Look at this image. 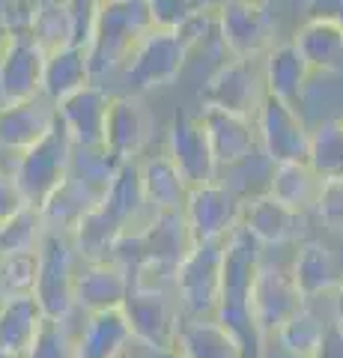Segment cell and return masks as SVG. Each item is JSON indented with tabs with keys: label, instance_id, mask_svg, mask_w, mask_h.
Masks as SVG:
<instances>
[{
	"label": "cell",
	"instance_id": "obj_21",
	"mask_svg": "<svg viewBox=\"0 0 343 358\" xmlns=\"http://www.w3.org/2000/svg\"><path fill=\"white\" fill-rule=\"evenodd\" d=\"M54 126V105L45 99L0 105V152L21 155L45 138Z\"/></svg>",
	"mask_w": 343,
	"mask_h": 358
},
{
	"label": "cell",
	"instance_id": "obj_15",
	"mask_svg": "<svg viewBox=\"0 0 343 358\" xmlns=\"http://www.w3.org/2000/svg\"><path fill=\"white\" fill-rule=\"evenodd\" d=\"M108 108H110V93L102 84L93 81L54 105V114L60 117L75 147L93 150V147H105Z\"/></svg>",
	"mask_w": 343,
	"mask_h": 358
},
{
	"label": "cell",
	"instance_id": "obj_24",
	"mask_svg": "<svg viewBox=\"0 0 343 358\" xmlns=\"http://www.w3.org/2000/svg\"><path fill=\"white\" fill-rule=\"evenodd\" d=\"M173 352L180 358H242L236 338L215 317H182Z\"/></svg>",
	"mask_w": 343,
	"mask_h": 358
},
{
	"label": "cell",
	"instance_id": "obj_7",
	"mask_svg": "<svg viewBox=\"0 0 343 358\" xmlns=\"http://www.w3.org/2000/svg\"><path fill=\"white\" fill-rule=\"evenodd\" d=\"M221 48L233 60H260L275 48V18L265 0H224L218 9Z\"/></svg>",
	"mask_w": 343,
	"mask_h": 358
},
{
	"label": "cell",
	"instance_id": "obj_42",
	"mask_svg": "<svg viewBox=\"0 0 343 358\" xmlns=\"http://www.w3.org/2000/svg\"><path fill=\"white\" fill-rule=\"evenodd\" d=\"M314 215L323 221L331 233H343V179L340 182H323Z\"/></svg>",
	"mask_w": 343,
	"mask_h": 358
},
{
	"label": "cell",
	"instance_id": "obj_28",
	"mask_svg": "<svg viewBox=\"0 0 343 358\" xmlns=\"http://www.w3.org/2000/svg\"><path fill=\"white\" fill-rule=\"evenodd\" d=\"M126 230H129L126 224H119L102 203H96L69 236H72L75 251L81 257V263H105L114 257L117 242L123 239Z\"/></svg>",
	"mask_w": 343,
	"mask_h": 358
},
{
	"label": "cell",
	"instance_id": "obj_16",
	"mask_svg": "<svg viewBox=\"0 0 343 358\" xmlns=\"http://www.w3.org/2000/svg\"><path fill=\"white\" fill-rule=\"evenodd\" d=\"M152 134V120L143 99L135 93L110 96L108 122H105V147L117 155L119 162H138L147 150Z\"/></svg>",
	"mask_w": 343,
	"mask_h": 358
},
{
	"label": "cell",
	"instance_id": "obj_38",
	"mask_svg": "<svg viewBox=\"0 0 343 358\" xmlns=\"http://www.w3.org/2000/svg\"><path fill=\"white\" fill-rule=\"evenodd\" d=\"M39 281V251L36 254H9L0 257V287L15 296H33Z\"/></svg>",
	"mask_w": 343,
	"mask_h": 358
},
{
	"label": "cell",
	"instance_id": "obj_26",
	"mask_svg": "<svg viewBox=\"0 0 343 358\" xmlns=\"http://www.w3.org/2000/svg\"><path fill=\"white\" fill-rule=\"evenodd\" d=\"M140 182L147 206L152 212H182L185 197L191 192L182 173L176 171V164L168 159V152L140 159Z\"/></svg>",
	"mask_w": 343,
	"mask_h": 358
},
{
	"label": "cell",
	"instance_id": "obj_8",
	"mask_svg": "<svg viewBox=\"0 0 343 358\" xmlns=\"http://www.w3.org/2000/svg\"><path fill=\"white\" fill-rule=\"evenodd\" d=\"M257 141L263 155L278 164H307V152H311V129H307L305 117L290 102H281L265 93L263 105L257 110Z\"/></svg>",
	"mask_w": 343,
	"mask_h": 358
},
{
	"label": "cell",
	"instance_id": "obj_30",
	"mask_svg": "<svg viewBox=\"0 0 343 358\" xmlns=\"http://www.w3.org/2000/svg\"><path fill=\"white\" fill-rule=\"evenodd\" d=\"M98 200L102 197H98L96 192H90L84 182H78L75 176H66V182L45 200V203H42L39 215H42V221H45V230L72 233Z\"/></svg>",
	"mask_w": 343,
	"mask_h": 358
},
{
	"label": "cell",
	"instance_id": "obj_10",
	"mask_svg": "<svg viewBox=\"0 0 343 358\" xmlns=\"http://www.w3.org/2000/svg\"><path fill=\"white\" fill-rule=\"evenodd\" d=\"M265 99L263 72L248 60H227L206 78V84L197 93L200 108H218L227 114H239L257 120V110Z\"/></svg>",
	"mask_w": 343,
	"mask_h": 358
},
{
	"label": "cell",
	"instance_id": "obj_19",
	"mask_svg": "<svg viewBox=\"0 0 343 358\" xmlns=\"http://www.w3.org/2000/svg\"><path fill=\"white\" fill-rule=\"evenodd\" d=\"M131 296V278L114 260L105 263H81L75 275V308L84 313L117 310Z\"/></svg>",
	"mask_w": 343,
	"mask_h": 358
},
{
	"label": "cell",
	"instance_id": "obj_5",
	"mask_svg": "<svg viewBox=\"0 0 343 358\" xmlns=\"http://www.w3.org/2000/svg\"><path fill=\"white\" fill-rule=\"evenodd\" d=\"M224 242H200L176 268L173 299L182 317H215L221 296V268H224Z\"/></svg>",
	"mask_w": 343,
	"mask_h": 358
},
{
	"label": "cell",
	"instance_id": "obj_52",
	"mask_svg": "<svg viewBox=\"0 0 343 358\" xmlns=\"http://www.w3.org/2000/svg\"><path fill=\"white\" fill-rule=\"evenodd\" d=\"M119 358H138V346H135V350H129V352H123Z\"/></svg>",
	"mask_w": 343,
	"mask_h": 358
},
{
	"label": "cell",
	"instance_id": "obj_47",
	"mask_svg": "<svg viewBox=\"0 0 343 358\" xmlns=\"http://www.w3.org/2000/svg\"><path fill=\"white\" fill-rule=\"evenodd\" d=\"M260 358H305V355H298V352H293V350H286V346H281L278 341L272 338V341H265Z\"/></svg>",
	"mask_w": 343,
	"mask_h": 358
},
{
	"label": "cell",
	"instance_id": "obj_1",
	"mask_svg": "<svg viewBox=\"0 0 343 358\" xmlns=\"http://www.w3.org/2000/svg\"><path fill=\"white\" fill-rule=\"evenodd\" d=\"M263 254L265 248L245 227H236L230 233L224 268H221V296H218L215 320L236 338L242 358H260L265 346V338L260 334L251 310L254 281H257V272L265 260Z\"/></svg>",
	"mask_w": 343,
	"mask_h": 358
},
{
	"label": "cell",
	"instance_id": "obj_17",
	"mask_svg": "<svg viewBox=\"0 0 343 358\" xmlns=\"http://www.w3.org/2000/svg\"><path fill=\"white\" fill-rule=\"evenodd\" d=\"M242 227H245L263 248L272 245H298L305 242L307 230V215L284 206L281 200H275L269 192L245 200V212H242Z\"/></svg>",
	"mask_w": 343,
	"mask_h": 358
},
{
	"label": "cell",
	"instance_id": "obj_4",
	"mask_svg": "<svg viewBox=\"0 0 343 358\" xmlns=\"http://www.w3.org/2000/svg\"><path fill=\"white\" fill-rule=\"evenodd\" d=\"M81 257L75 251L69 233H45L39 245V281H36V301L45 320L72 322L78 313L75 308V275H78Z\"/></svg>",
	"mask_w": 343,
	"mask_h": 358
},
{
	"label": "cell",
	"instance_id": "obj_39",
	"mask_svg": "<svg viewBox=\"0 0 343 358\" xmlns=\"http://www.w3.org/2000/svg\"><path fill=\"white\" fill-rule=\"evenodd\" d=\"M24 358H75V331L72 322L45 320V326L36 334V341Z\"/></svg>",
	"mask_w": 343,
	"mask_h": 358
},
{
	"label": "cell",
	"instance_id": "obj_48",
	"mask_svg": "<svg viewBox=\"0 0 343 358\" xmlns=\"http://www.w3.org/2000/svg\"><path fill=\"white\" fill-rule=\"evenodd\" d=\"M331 320L343 329V281L337 284L335 293H331Z\"/></svg>",
	"mask_w": 343,
	"mask_h": 358
},
{
	"label": "cell",
	"instance_id": "obj_34",
	"mask_svg": "<svg viewBox=\"0 0 343 358\" xmlns=\"http://www.w3.org/2000/svg\"><path fill=\"white\" fill-rule=\"evenodd\" d=\"M335 320H323V313H319L314 308V301H305L302 308H298L290 320L284 322V329L275 334V341H278L281 346H286V350H293L298 355H305V358H314L316 350H319V343H323L326 338V331L328 326ZM272 341V338H269Z\"/></svg>",
	"mask_w": 343,
	"mask_h": 358
},
{
	"label": "cell",
	"instance_id": "obj_3",
	"mask_svg": "<svg viewBox=\"0 0 343 358\" xmlns=\"http://www.w3.org/2000/svg\"><path fill=\"white\" fill-rule=\"evenodd\" d=\"M72 155H75V143L60 122V117L54 114V126L48 129L45 138L15 159L13 182L18 188L21 200L33 209H42V203L66 182L72 167Z\"/></svg>",
	"mask_w": 343,
	"mask_h": 358
},
{
	"label": "cell",
	"instance_id": "obj_12",
	"mask_svg": "<svg viewBox=\"0 0 343 358\" xmlns=\"http://www.w3.org/2000/svg\"><path fill=\"white\" fill-rule=\"evenodd\" d=\"M302 289L295 287L290 268L265 263L260 266L257 281H254V296H251V310H254V322L265 341L275 338L284 322L293 317V313L305 305Z\"/></svg>",
	"mask_w": 343,
	"mask_h": 358
},
{
	"label": "cell",
	"instance_id": "obj_40",
	"mask_svg": "<svg viewBox=\"0 0 343 358\" xmlns=\"http://www.w3.org/2000/svg\"><path fill=\"white\" fill-rule=\"evenodd\" d=\"M36 13H39V0H3V6H0V30L6 33V39L33 36Z\"/></svg>",
	"mask_w": 343,
	"mask_h": 358
},
{
	"label": "cell",
	"instance_id": "obj_36",
	"mask_svg": "<svg viewBox=\"0 0 343 358\" xmlns=\"http://www.w3.org/2000/svg\"><path fill=\"white\" fill-rule=\"evenodd\" d=\"M45 221L39 209L21 206L9 221L0 224V257L9 254H36L42 239H45Z\"/></svg>",
	"mask_w": 343,
	"mask_h": 358
},
{
	"label": "cell",
	"instance_id": "obj_50",
	"mask_svg": "<svg viewBox=\"0 0 343 358\" xmlns=\"http://www.w3.org/2000/svg\"><path fill=\"white\" fill-rule=\"evenodd\" d=\"M9 305V293H6V289L3 287H0V313H3V308Z\"/></svg>",
	"mask_w": 343,
	"mask_h": 358
},
{
	"label": "cell",
	"instance_id": "obj_9",
	"mask_svg": "<svg viewBox=\"0 0 343 358\" xmlns=\"http://www.w3.org/2000/svg\"><path fill=\"white\" fill-rule=\"evenodd\" d=\"M242 212H245V200L224 182L191 188L182 206L194 245L230 239V233L242 227Z\"/></svg>",
	"mask_w": 343,
	"mask_h": 358
},
{
	"label": "cell",
	"instance_id": "obj_23",
	"mask_svg": "<svg viewBox=\"0 0 343 358\" xmlns=\"http://www.w3.org/2000/svg\"><path fill=\"white\" fill-rule=\"evenodd\" d=\"M307 78H311V66L302 57V51L295 48V42H281L263 57V81L265 93L281 99V102L298 105V99L305 96Z\"/></svg>",
	"mask_w": 343,
	"mask_h": 358
},
{
	"label": "cell",
	"instance_id": "obj_33",
	"mask_svg": "<svg viewBox=\"0 0 343 358\" xmlns=\"http://www.w3.org/2000/svg\"><path fill=\"white\" fill-rule=\"evenodd\" d=\"M307 167L323 182H340L343 179V117H331L311 129Z\"/></svg>",
	"mask_w": 343,
	"mask_h": 358
},
{
	"label": "cell",
	"instance_id": "obj_49",
	"mask_svg": "<svg viewBox=\"0 0 343 358\" xmlns=\"http://www.w3.org/2000/svg\"><path fill=\"white\" fill-rule=\"evenodd\" d=\"M147 358H180L173 350H168V352H147Z\"/></svg>",
	"mask_w": 343,
	"mask_h": 358
},
{
	"label": "cell",
	"instance_id": "obj_45",
	"mask_svg": "<svg viewBox=\"0 0 343 358\" xmlns=\"http://www.w3.org/2000/svg\"><path fill=\"white\" fill-rule=\"evenodd\" d=\"M21 206H27V203L21 200L15 182H13V179H0V224L13 218Z\"/></svg>",
	"mask_w": 343,
	"mask_h": 358
},
{
	"label": "cell",
	"instance_id": "obj_14",
	"mask_svg": "<svg viewBox=\"0 0 343 358\" xmlns=\"http://www.w3.org/2000/svg\"><path fill=\"white\" fill-rule=\"evenodd\" d=\"M48 54L33 36L6 39L0 48V105L42 99V72Z\"/></svg>",
	"mask_w": 343,
	"mask_h": 358
},
{
	"label": "cell",
	"instance_id": "obj_51",
	"mask_svg": "<svg viewBox=\"0 0 343 358\" xmlns=\"http://www.w3.org/2000/svg\"><path fill=\"white\" fill-rule=\"evenodd\" d=\"M0 358H24V355H15V352H9V350H3V346H0Z\"/></svg>",
	"mask_w": 343,
	"mask_h": 358
},
{
	"label": "cell",
	"instance_id": "obj_44",
	"mask_svg": "<svg viewBox=\"0 0 343 358\" xmlns=\"http://www.w3.org/2000/svg\"><path fill=\"white\" fill-rule=\"evenodd\" d=\"M343 0H302L305 21H335L340 18Z\"/></svg>",
	"mask_w": 343,
	"mask_h": 358
},
{
	"label": "cell",
	"instance_id": "obj_32",
	"mask_svg": "<svg viewBox=\"0 0 343 358\" xmlns=\"http://www.w3.org/2000/svg\"><path fill=\"white\" fill-rule=\"evenodd\" d=\"M319 192H323V179H319L307 164H278V167H272L269 194L275 200H281L284 206L307 215V212H314Z\"/></svg>",
	"mask_w": 343,
	"mask_h": 358
},
{
	"label": "cell",
	"instance_id": "obj_31",
	"mask_svg": "<svg viewBox=\"0 0 343 358\" xmlns=\"http://www.w3.org/2000/svg\"><path fill=\"white\" fill-rule=\"evenodd\" d=\"M45 326L36 296H15L0 313V346L15 355H27V350L36 341V334Z\"/></svg>",
	"mask_w": 343,
	"mask_h": 358
},
{
	"label": "cell",
	"instance_id": "obj_46",
	"mask_svg": "<svg viewBox=\"0 0 343 358\" xmlns=\"http://www.w3.org/2000/svg\"><path fill=\"white\" fill-rule=\"evenodd\" d=\"M314 358H343V329L337 326V322H331L323 343H319V350Z\"/></svg>",
	"mask_w": 343,
	"mask_h": 358
},
{
	"label": "cell",
	"instance_id": "obj_53",
	"mask_svg": "<svg viewBox=\"0 0 343 358\" xmlns=\"http://www.w3.org/2000/svg\"><path fill=\"white\" fill-rule=\"evenodd\" d=\"M3 42H6V33H3V30H0V48H3Z\"/></svg>",
	"mask_w": 343,
	"mask_h": 358
},
{
	"label": "cell",
	"instance_id": "obj_11",
	"mask_svg": "<svg viewBox=\"0 0 343 358\" xmlns=\"http://www.w3.org/2000/svg\"><path fill=\"white\" fill-rule=\"evenodd\" d=\"M126 317L131 322L138 350L143 352H168L176 343L182 313L173 293H147V289H131L126 299Z\"/></svg>",
	"mask_w": 343,
	"mask_h": 358
},
{
	"label": "cell",
	"instance_id": "obj_25",
	"mask_svg": "<svg viewBox=\"0 0 343 358\" xmlns=\"http://www.w3.org/2000/svg\"><path fill=\"white\" fill-rule=\"evenodd\" d=\"M93 84L90 60H87V48L81 45H69V48L51 51L45 57V72H42V99L48 105L63 102L66 96L78 93L81 87Z\"/></svg>",
	"mask_w": 343,
	"mask_h": 358
},
{
	"label": "cell",
	"instance_id": "obj_41",
	"mask_svg": "<svg viewBox=\"0 0 343 358\" xmlns=\"http://www.w3.org/2000/svg\"><path fill=\"white\" fill-rule=\"evenodd\" d=\"M176 36L182 39V45L188 48V54L203 48L209 39H218L221 42V33H218V13H197L191 18H185L180 27H176Z\"/></svg>",
	"mask_w": 343,
	"mask_h": 358
},
{
	"label": "cell",
	"instance_id": "obj_37",
	"mask_svg": "<svg viewBox=\"0 0 343 358\" xmlns=\"http://www.w3.org/2000/svg\"><path fill=\"white\" fill-rule=\"evenodd\" d=\"M119 167H123V162H119L108 147H93V150H78L75 147L69 176H75L78 182H84L90 192H96L98 197H102Z\"/></svg>",
	"mask_w": 343,
	"mask_h": 358
},
{
	"label": "cell",
	"instance_id": "obj_18",
	"mask_svg": "<svg viewBox=\"0 0 343 358\" xmlns=\"http://www.w3.org/2000/svg\"><path fill=\"white\" fill-rule=\"evenodd\" d=\"M200 126L212 147L218 167H236L257 152V122L239 114H227L218 108H200Z\"/></svg>",
	"mask_w": 343,
	"mask_h": 358
},
{
	"label": "cell",
	"instance_id": "obj_22",
	"mask_svg": "<svg viewBox=\"0 0 343 358\" xmlns=\"http://www.w3.org/2000/svg\"><path fill=\"white\" fill-rule=\"evenodd\" d=\"M290 275L307 301L331 296L337 289V284L343 281L335 254H331L328 245L319 242V239L298 242L293 263H290Z\"/></svg>",
	"mask_w": 343,
	"mask_h": 358
},
{
	"label": "cell",
	"instance_id": "obj_6",
	"mask_svg": "<svg viewBox=\"0 0 343 358\" xmlns=\"http://www.w3.org/2000/svg\"><path fill=\"white\" fill-rule=\"evenodd\" d=\"M191 57L176 30L152 27L147 36L140 39L135 54L123 66V81L135 96L149 93V90L168 87L182 75L185 60Z\"/></svg>",
	"mask_w": 343,
	"mask_h": 358
},
{
	"label": "cell",
	"instance_id": "obj_29",
	"mask_svg": "<svg viewBox=\"0 0 343 358\" xmlns=\"http://www.w3.org/2000/svg\"><path fill=\"white\" fill-rule=\"evenodd\" d=\"M110 215H114L119 224L126 227H138L140 221H147L149 206L147 197H143V182H140V159L138 162H123V167L117 171V176L110 179L108 192L98 200Z\"/></svg>",
	"mask_w": 343,
	"mask_h": 358
},
{
	"label": "cell",
	"instance_id": "obj_43",
	"mask_svg": "<svg viewBox=\"0 0 343 358\" xmlns=\"http://www.w3.org/2000/svg\"><path fill=\"white\" fill-rule=\"evenodd\" d=\"M72 13V21H75V45L87 48L90 42V33H93V24H96V15H98V6L102 0H66Z\"/></svg>",
	"mask_w": 343,
	"mask_h": 358
},
{
	"label": "cell",
	"instance_id": "obj_2",
	"mask_svg": "<svg viewBox=\"0 0 343 358\" xmlns=\"http://www.w3.org/2000/svg\"><path fill=\"white\" fill-rule=\"evenodd\" d=\"M152 27L156 21L147 0H102L90 42H87L93 81L102 84L110 72L123 69Z\"/></svg>",
	"mask_w": 343,
	"mask_h": 358
},
{
	"label": "cell",
	"instance_id": "obj_13",
	"mask_svg": "<svg viewBox=\"0 0 343 358\" xmlns=\"http://www.w3.org/2000/svg\"><path fill=\"white\" fill-rule=\"evenodd\" d=\"M168 159L182 173L188 188H203L218 182V162L212 155V147L206 141V131L200 126V117L176 114L168 129Z\"/></svg>",
	"mask_w": 343,
	"mask_h": 358
},
{
	"label": "cell",
	"instance_id": "obj_20",
	"mask_svg": "<svg viewBox=\"0 0 343 358\" xmlns=\"http://www.w3.org/2000/svg\"><path fill=\"white\" fill-rule=\"evenodd\" d=\"M135 346L131 322L123 308L84 313L75 331V358H119Z\"/></svg>",
	"mask_w": 343,
	"mask_h": 358
},
{
	"label": "cell",
	"instance_id": "obj_27",
	"mask_svg": "<svg viewBox=\"0 0 343 358\" xmlns=\"http://www.w3.org/2000/svg\"><path fill=\"white\" fill-rule=\"evenodd\" d=\"M295 48L311 66V72L343 75V27L335 21H305L295 30Z\"/></svg>",
	"mask_w": 343,
	"mask_h": 358
},
{
	"label": "cell",
	"instance_id": "obj_35",
	"mask_svg": "<svg viewBox=\"0 0 343 358\" xmlns=\"http://www.w3.org/2000/svg\"><path fill=\"white\" fill-rule=\"evenodd\" d=\"M33 39H36V45L45 54L75 45V21H72L66 0H39Z\"/></svg>",
	"mask_w": 343,
	"mask_h": 358
}]
</instances>
